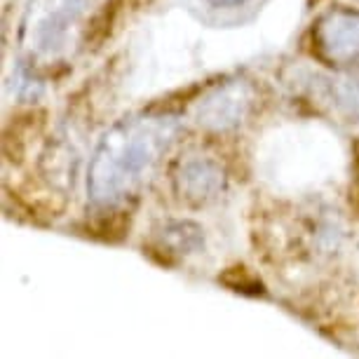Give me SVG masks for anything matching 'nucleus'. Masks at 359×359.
<instances>
[{
  "instance_id": "nucleus-1",
  "label": "nucleus",
  "mask_w": 359,
  "mask_h": 359,
  "mask_svg": "<svg viewBox=\"0 0 359 359\" xmlns=\"http://www.w3.org/2000/svg\"><path fill=\"white\" fill-rule=\"evenodd\" d=\"M181 134L172 113H141L118 120L94 148L87 169L92 205L113 207L137 191Z\"/></svg>"
},
{
  "instance_id": "nucleus-2",
  "label": "nucleus",
  "mask_w": 359,
  "mask_h": 359,
  "mask_svg": "<svg viewBox=\"0 0 359 359\" xmlns=\"http://www.w3.org/2000/svg\"><path fill=\"white\" fill-rule=\"evenodd\" d=\"M104 0H31L24 12L19 43L36 62H57L66 57Z\"/></svg>"
},
{
  "instance_id": "nucleus-3",
  "label": "nucleus",
  "mask_w": 359,
  "mask_h": 359,
  "mask_svg": "<svg viewBox=\"0 0 359 359\" xmlns=\"http://www.w3.org/2000/svg\"><path fill=\"white\" fill-rule=\"evenodd\" d=\"M315 52L329 66L359 64V12L338 8L327 12L313 31Z\"/></svg>"
},
{
  "instance_id": "nucleus-4",
  "label": "nucleus",
  "mask_w": 359,
  "mask_h": 359,
  "mask_svg": "<svg viewBox=\"0 0 359 359\" xmlns=\"http://www.w3.org/2000/svg\"><path fill=\"white\" fill-rule=\"evenodd\" d=\"M252 104L254 92L247 83H226L200 101L198 123L214 132L233 130L249 115Z\"/></svg>"
},
{
  "instance_id": "nucleus-5",
  "label": "nucleus",
  "mask_w": 359,
  "mask_h": 359,
  "mask_svg": "<svg viewBox=\"0 0 359 359\" xmlns=\"http://www.w3.org/2000/svg\"><path fill=\"white\" fill-rule=\"evenodd\" d=\"M226 188V172L209 158H186L174 169V191L188 205H207Z\"/></svg>"
},
{
  "instance_id": "nucleus-6",
  "label": "nucleus",
  "mask_w": 359,
  "mask_h": 359,
  "mask_svg": "<svg viewBox=\"0 0 359 359\" xmlns=\"http://www.w3.org/2000/svg\"><path fill=\"white\" fill-rule=\"evenodd\" d=\"M202 247H205V230L193 221L174 219L155 230V252H160L165 261L186 259L202 252Z\"/></svg>"
},
{
  "instance_id": "nucleus-7",
  "label": "nucleus",
  "mask_w": 359,
  "mask_h": 359,
  "mask_svg": "<svg viewBox=\"0 0 359 359\" xmlns=\"http://www.w3.org/2000/svg\"><path fill=\"white\" fill-rule=\"evenodd\" d=\"M338 108L348 115L352 123H359V80H336L331 85Z\"/></svg>"
},
{
  "instance_id": "nucleus-8",
  "label": "nucleus",
  "mask_w": 359,
  "mask_h": 359,
  "mask_svg": "<svg viewBox=\"0 0 359 359\" xmlns=\"http://www.w3.org/2000/svg\"><path fill=\"white\" fill-rule=\"evenodd\" d=\"M212 8H240V5L249 3V0H205Z\"/></svg>"
}]
</instances>
